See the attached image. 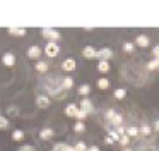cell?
<instances>
[{
  "label": "cell",
  "mask_w": 159,
  "mask_h": 151,
  "mask_svg": "<svg viewBox=\"0 0 159 151\" xmlns=\"http://www.w3.org/2000/svg\"><path fill=\"white\" fill-rule=\"evenodd\" d=\"M60 53V46L57 41H48V43L45 45V55L46 57H57V55Z\"/></svg>",
  "instance_id": "1"
},
{
  "label": "cell",
  "mask_w": 159,
  "mask_h": 151,
  "mask_svg": "<svg viewBox=\"0 0 159 151\" xmlns=\"http://www.w3.org/2000/svg\"><path fill=\"white\" fill-rule=\"evenodd\" d=\"M115 98L116 100H123L125 96H127V89H123V88H118V89H115Z\"/></svg>",
  "instance_id": "22"
},
{
  "label": "cell",
  "mask_w": 159,
  "mask_h": 151,
  "mask_svg": "<svg viewBox=\"0 0 159 151\" xmlns=\"http://www.w3.org/2000/svg\"><path fill=\"white\" fill-rule=\"evenodd\" d=\"M79 108H80V110H84V112H86L87 115L94 112V105H93V101H91L89 98H82V100H80V105H79Z\"/></svg>",
  "instance_id": "7"
},
{
  "label": "cell",
  "mask_w": 159,
  "mask_h": 151,
  "mask_svg": "<svg viewBox=\"0 0 159 151\" xmlns=\"http://www.w3.org/2000/svg\"><path fill=\"white\" fill-rule=\"evenodd\" d=\"M147 69L149 71H157L159 69V58H152V60L147 64Z\"/></svg>",
  "instance_id": "25"
},
{
  "label": "cell",
  "mask_w": 159,
  "mask_h": 151,
  "mask_svg": "<svg viewBox=\"0 0 159 151\" xmlns=\"http://www.w3.org/2000/svg\"><path fill=\"white\" fill-rule=\"evenodd\" d=\"M9 34L11 36H26V33H28V29H24V27H9Z\"/></svg>",
  "instance_id": "13"
},
{
  "label": "cell",
  "mask_w": 159,
  "mask_h": 151,
  "mask_svg": "<svg viewBox=\"0 0 159 151\" xmlns=\"http://www.w3.org/2000/svg\"><path fill=\"white\" fill-rule=\"evenodd\" d=\"M87 151H101V149H99V146H89Z\"/></svg>",
  "instance_id": "34"
},
{
  "label": "cell",
  "mask_w": 159,
  "mask_h": 151,
  "mask_svg": "<svg viewBox=\"0 0 159 151\" xmlns=\"http://www.w3.org/2000/svg\"><path fill=\"white\" fill-rule=\"evenodd\" d=\"M2 62H4V65H7V67H12V65L16 64V57H14V53H11V51L4 53V55H2Z\"/></svg>",
  "instance_id": "12"
},
{
  "label": "cell",
  "mask_w": 159,
  "mask_h": 151,
  "mask_svg": "<svg viewBox=\"0 0 159 151\" xmlns=\"http://www.w3.org/2000/svg\"><path fill=\"white\" fill-rule=\"evenodd\" d=\"M36 71H38L39 74H46V72H48V62L38 60L36 62Z\"/></svg>",
  "instance_id": "16"
},
{
  "label": "cell",
  "mask_w": 159,
  "mask_h": 151,
  "mask_svg": "<svg viewBox=\"0 0 159 151\" xmlns=\"http://www.w3.org/2000/svg\"><path fill=\"white\" fill-rule=\"evenodd\" d=\"M152 55H154V58H159V45H156L152 48Z\"/></svg>",
  "instance_id": "33"
},
{
  "label": "cell",
  "mask_w": 159,
  "mask_h": 151,
  "mask_svg": "<svg viewBox=\"0 0 159 151\" xmlns=\"http://www.w3.org/2000/svg\"><path fill=\"white\" fill-rule=\"evenodd\" d=\"M125 134H127L128 137H135V136H139V127H135V125L127 127V129H125Z\"/></svg>",
  "instance_id": "20"
},
{
  "label": "cell",
  "mask_w": 159,
  "mask_h": 151,
  "mask_svg": "<svg viewBox=\"0 0 159 151\" xmlns=\"http://www.w3.org/2000/svg\"><path fill=\"white\" fill-rule=\"evenodd\" d=\"M75 67H77V62L74 60L72 57L65 58V60L62 62V71H65V72H72V71H75Z\"/></svg>",
  "instance_id": "8"
},
{
  "label": "cell",
  "mask_w": 159,
  "mask_h": 151,
  "mask_svg": "<svg viewBox=\"0 0 159 151\" xmlns=\"http://www.w3.org/2000/svg\"><path fill=\"white\" fill-rule=\"evenodd\" d=\"M86 117H87V113L86 112H84V110H77V113H75V119L77 120H80V122H84V119H86Z\"/></svg>",
  "instance_id": "30"
},
{
  "label": "cell",
  "mask_w": 159,
  "mask_h": 151,
  "mask_svg": "<svg viewBox=\"0 0 159 151\" xmlns=\"http://www.w3.org/2000/svg\"><path fill=\"white\" fill-rule=\"evenodd\" d=\"M26 55H28L31 60H38L39 57H41V48L38 46V45H33V46L28 48V51H26Z\"/></svg>",
  "instance_id": "6"
},
{
  "label": "cell",
  "mask_w": 159,
  "mask_h": 151,
  "mask_svg": "<svg viewBox=\"0 0 159 151\" xmlns=\"http://www.w3.org/2000/svg\"><path fill=\"white\" fill-rule=\"evenodd\" d=\"M52 151H53V149H52Z\"/></svg>",
  "instance_id": "41"
},
{
  "label": "cell",
  "mask_w": 159,
  "mask_h": 151,
  "mask_svg": "<svg viewBox=\"0 0 159 151\" xmlns=\"http://www.w3.org/2000/svg\"><path fill=\"white\" fill-rule=\"evenodd\" d=\"M89 93H91V86H89V84H80V86H79V95H82L84 98H86Z\"/></svg>",
  "instance_id": "21"
},
{
  "label": "cell",
  "mask_w": 159,
  "mask_h": 151,
  "mask_svg": "<svg viewBox=\"0 0 159 151\" xmlns=\"http://www.w3.org/2000/svg\"><path fill=\"white\" fill-rule=\"evenodd\" d=\"M151 132H152V127L151 125H142L140 129H139V134H142V136H149Z\"/></svg>",
  "instance_id": "26"
},
{
  "label": "cell",
  "mask_w": 159,
  "mask_h": 151,
  "mask_svg": "<svg viewBox=\"0 0 159 151\" xmlns=\"http://www.w3.org/2000/svg\"><path fill=\"white\" fill-rule=\"evenodd\" d=\"M98 88H99V89H108V88H110V81H108L106 77L98 79Z\"/></svg>",
  "instance_id": "23"
},
{
  "label": "cell",
  "mask_w": 159,
  "mask_h": 151,
  "mask_svg": "<svg viewBox=\"0 0 159 151\" xmlns=\"http://www.w3.org/2000/svg\"><path fill=\"white\" fill-rule=\"evenodd\" d=\"M118 144H120V146H123V148H127L128 144H130V137H128L127 134H121L120 139H118Z\"/></svg>",
  "instance_id": "24"
},
{
  "label": "cell",
  "mask_w": 159,
  "mask_h": 151,
  "mask_svg": "<svg viewBox=\"0 0 159 151\" xmlns=\"http://www.w3.org/2000/svg\"><path fill=\"white\" fill-rule=\"evenodd\" d=\"M74 149H75V151H87V146H86L84 141H77L75 146H74Z\"/></svg>",
  "instance_id": "27"
},
{
  "label": "cell",
  "mask_w": 159,
  "mask_h": 151,
  "mask_svg": "<svg viewBox=\"0 0 159 151\" xmlns=\"http://www.w3.org/2000/svg\"><path fill=\"white\" fill-rule=\"evenodd\" d=\"M123 151H132V149H128V148H125V149Z\"/></svg>",
  "instance_id": "37"
},
{
  "label": "cell",
  "mask_w": 159,
  "mask_h": 151,
  "mask_svg": "<svg viewBox=\"0 0 159 151\" xmlns=\"http://www.w3.org/2000/svg\"><path fill=\"white\" fill-rule=\"evenodd\" d=\"M24 130H21V129H16V130H12V141H16V143H17V141H22L24 139Z\"/></svg>",
  "instance_id": "18"
},
{
  "label": "cell",
  "mask_w": 159,
  "mask_h": 151,
  "mask_svg": "<svg viewBox=\"0 0 159 151\" xmlns=\"http://www.w3.org/2000/svg\"><path fill=\"white\" fill-rule=\"evenodd\" d=\"M53 136H55V130L52 127H45V129L39 130V139L41 141H50V139H53Z\"/></svg>",
  "instance_id": "9"
},
{
  "label": "cell",
  "mask_w": 159,
  "mask_h": 151,
  "mask_svg": "<svg viewBox=\"0 0 159 151\" xmlns=\"http://www.w3.org/2000/svg\"><path fill=\"white\" fill-rule=\"evenodd\" d=\"M0 151H2V149H0Z\"/></svg>",
  "instance_id": "40"
},
{
  "label": "cell",
  "mask_w": 159,
  "mask_h": 151,
  "mask_svg": "<svg viewBox=\"0 0 159 151\" xmlns=\"http://www.w3.org/2000/svg\"><path fill=\"white\" fill-rule=\"evenodd\" d=\"M154 130H157V132H159V119L154 120Z\"/></svg>",
  "instance_id": "35"
},
{
  "label": "cell",
  "mask_w": 159,
  "mask_h": 151,
  "mask_svg": "<svg viewBox=\"0 0 159 151\" xmlns=\"http://www.w3.org/2000/svg\"><path fill=\"white\" fill-rule=\"evenodd\" d=\"M98 71L101 74H108L110 72V62H98Z\"/></svg>",
  "instance_id": "19"
},
{
  "label": "cell",
  "mask_w": 159,
  "mask_h": 151,
  "mask_svg": "<svg viewBox=\"0 0 159 151\" xmlns=\"http://www.w3.org/2000/svg\"><path fill=\"white\" fill-rule=\"evenodd\" d=\"M72 86H74V79L70 77V76H65L63 77V81H62V89H72Z\"/></svg>",
  "instance_id": "17"
},
{
  "label": "cell",
  "mask_w": 159,
  "mask_h": 151,
  "mask_svg": "<svg viewBox=\"0 0 159 151\" xmlns=\"http://www.w3.org/2000/svg\"><path fill=\"white\" fill-rule=\"evenodd\" d=\"M134 43L137 45V46H140V48H147L149 43H151V40H149V36H145V34H139V36L135 38Z\"/></svg>",
  "instance_id": "10"
},
{
  "label": "cell",
  "mask_w": 159,
  "mask_h": 151,
  "mask_svg": "<svg viewBox=\"0 0 159 151\" xmlns=\"http://www.w3.org/2000/svg\"><path fill=\"white\" fill-rule=\"evenodd\" d=\"M0 129L2 130L9 129V120L5 119V117H2V115H0Z\"/></svg>",
  "instance_id": "31"
},
{
  "label": "cell",
  "mask_w": 159,
  "mask_h": 151,
  "mask_svg": "<svg viewBox=\"0 0 159 151\" xmlns=\"http://www.w3.org/2000/svg\"><path fill=\"white\" fill-rule=\"evenodd\" d=\"M17 151H36V148L31 146V144H22V146L19 148Z\"/></svg>",
  "instance_id": "32"
},
{
  "label": "cell",
  "mask_w": 159,
  "mask_h": 151,
  "mask_svg": "<svg viewBox=\"0 0 159 151\" xmlns=\"http://www.w3.org/2000/svg\"><path fill=\"white\" fill-rule=\"evenodd\" d=\"M134 50H135V43H123V51H127V53H132Z\"/></svg>",
  "instance_id": "29"
},
{
  "label": "cell",
  "mask_w": 159,
  "mask_h": 151,
  "mask_svg": "<svg viewBox=\"0 0 159 151\" xmlns=\"http://www.w3.org/2000/svg\"><path fill=\"white\" fill-rule=\"evenodd\" d=\"M106 119L111 122V125H115V129H116V127H120L121 122H123L121 115H120V113H116L115 110H108V112H106Z\"/></svg>",
  "instance_id": "3"
},
{
  "label": "cell",
  "mask_w": 159,
  "mask_h": 151,
  "mask_svg": "<svg viewBox=\"0 0 159 151\" xmlns=\"http://www.w3.org/2000/svg\"><path fill=\"white\" fill-rule=\"evenodd\" d=\"M0 115H2V113H0Z\"/></svg>",
  "instance_id": "39"
},
{
  "label": "cell",
  "mask_w": 159,
  "mask_h": 151,
  "mask_svg": "<svg viewBox=\"0 0 159 151\" xmlns=\"http://www.w3.org/2000/svg\"><path fill=\"white\" fill-rule=\"evenodd\" d=\"M74 130H75V132H84V130H86V125H84V122L77 120L75 125H74Z\"/></svg>",
  "instance_id": "28"
},
{
  "label": "cell",
  "mask_w": 159,
  "mask_h": 151,
  "mask_svg": "<svg viewBox=\"0 0 159 151\" xmlns=\"http://www.w3.org/2000/svg\"><path fill=\"white\" fill-rule=\"evenodd\" d=\"M96 48L94 46H84V50H82V57L84 58H87V60H93V58H96Z\"/></svg>",
  "instance_id": "11"
},
{
  "label": "cell",
  "mask_w": 159,
  "mask_h": 151,
  "mask_svg": "<svg viewBox=\"0 0 159 151\" xmlns=\"http://www.w3.org/2000/svg\"><path fill=\"white\" fill-rule=\"evenodd\" d=\"M113 143H115V141H113V139H111V137H110V136H106V144H113Z\"/></svg>",
  "instance_id": "36"
},
{
  "label": "cell",
  "mask_w": 159,
  "mask_h": 151,
  "mask_svg": "<svg viewBox=\"0 0 159 151\" xmlns=\"http://www.w3.org/2000/svg\"><path fill=\"white\" fill-rule=\"evenodd\" d=\"M157 72H159V69H157Z\"/></svg>",
  "instance_id": "38"
},
{
  "label": "cell",
  "mask_w": 159,
  "mask_h": 151,
  "mask_svg": "<svg viewBox=\"0 0 159 151\" xmlns=\"http://www.w3.org/2000/svg\"><path fill=\"white\" fill-rule=\"evenodd\" d=\"M41 36L46 38L48 41H58L60 40V33L57 29H52V27H43V29H41Z\"/></svg>",
  "instance_id": "2"
},
{
  "label": "cell",
  "mask_w": 159,
  "mask_h": 151,
  "mask_svg": "<svg viewBox=\"0 0 159 151\" xmlns=\"http://www.w3.org/2000/svg\"><path fill=\"white\" fill-rule=\"evenodd\" d=\"M77 110H79V106H77L75 103H70V105L65 106V115L67 117H75Z\"/></svg>",
  "instance_id": "15"
},
{
  "label": "cell",
  "mask_w": 159,
  "mask_h": 151,
  "mask_svg": "<svg viewBox=\"0 0 159 151\" xmlns=\"http://www.w3.org/2000/svg\"><path fill=\"white\" fill-rule=\"evenodd\" d=\"M52 105V100H50L48 95H38L36 96V106L38 108H48Z\"/></svg>",
  "instance_id": "5"
},
{
  "label": "cell",
  "mask_w": 159,
  "mask_h": 151,
  "mask_svg": "<svg viewBox=\"0 0 159 151\" xmlns=\"http://www.w3.org/2000/svg\"><path fill=\"white\" fill-rule=\"evenodd\" d=\"M53 151H75V149H74V146H69L65 143H55Z\"/></svg>",
  "instance_id": "14"
},
{
  "label": "cell",
  "mask_w": 159,
  "mask_h": 151,
  "mask_svg": "<svg viewBox=\"0 0 159 151\" xmlns=\"http://www.w3.org/2000/svg\"><path fill=\"white\" fill-rule=\"evenodd\" d=\"M113 57V50L111 48H101L96 51V58L99 62H110V58Z\"/></svg>",
  "instance_id": "4"
}]
</instances>
